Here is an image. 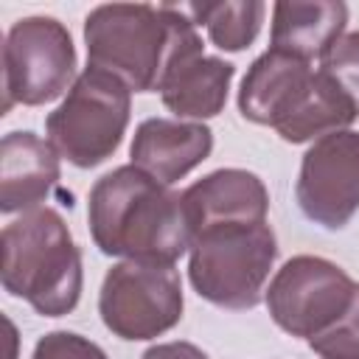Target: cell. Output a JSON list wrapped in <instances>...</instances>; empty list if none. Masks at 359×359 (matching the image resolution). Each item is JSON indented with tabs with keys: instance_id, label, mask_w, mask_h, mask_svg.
I'll use <instances>...</instances> for the list:
<instances>
[{
	"instance_id": "4",
	"label": "cell",
	"mask_w": 359,
	"mask_h": 359,
	"mask_svg": "<svg viewBox=\"0 0 359 359\" xmlns=\"http://www.w3.org/2000/svg\"><path fill=\"white\" fill-rule=\"evenodd\" d=\"M0 280L11 297L42 317H65L81 300V250L59 210L42 205L8 222L0 233Z\"/></svg>"
},
{
	"instance_id": "12",
	"label": "cell",
	"mask_w": 359,
	"mask_h": 359,
	"mask_svg": "<svg viewBox=\"0 0 359 359\" xmlns=\"http://www.w3.org/2000/svg\"><path fill=\"white\" fill-rule=\"evenodd\" d=\"M213 151V132L202 121L146 118L137 123L129 157L132 165L146 171L163 185H174L202 165Z\"/></svg>"
},
{
	"instance_id": "2",
	"label": "cell",
	"mask_w": 359,
	"mask_h": 359,
	"mask_svg": "<svg viewBox=\"0 0 359 359\" xmlns=\"http://www.w3.org/2000/svg\"><path fill=\"white\" fill-rule=\"evenodd\" d=\"M87 65L112 73L132 93H157L165 73L188 53L205 50L182 6L104 3L84 17Z\"/></svg>"
},
{
	"instance_id": "19",
	"label": "cell",
	"mask_w": 359,
	"mask_h": 359,
	"mask_svg": "<svg viewBox=\"0 0 359 359\" xmlns=\"http://www.w3.org/2000/svg\"><path fill=\"white\" fill-rule=\"evenodd\" d=\"M31 359H109L107 351L76 331H48L36 339Z\"/></svg>"
},
{
	"instance_id": "17",
	"label": "cell",
	"mask_w": 359,
	"mask_h": 359,
	"mask_svg": "<svg viewBox=\"0 0 359 359\" xmlns=\"http://www.w3.org/2000/svg\"><path fill=\"white\" fill-rule=\"evenodd\" d=\"M359 115V31L342 34L317 67Z\"/></svg>"
},
{
	"instance_id": "11",
	"label": "cell",
	"mask_w": 359,
	"mask_h": 359,
	"mask_svg": "<svg viewBox=\"0 0 359 359\" xmlns=\"http://www.w3.org/2000/svg\"><path fill=\"white\" fill-rule=\"evenodd\" d=\"M191 238L222 224H261L269 213L264 180L247 168H216L182 191Z\"/></svg>"
},
{
	"instance_id": "14",
	"label": "cell",
	"mask_w": 359,
	"mask_h": 359,
	"mask_svg": "<svg viewBox=\"0 0 359 359\" xmlns=\"http://www.w3.org/2000/svg\"><path fill=\"white\" fill-rule=\"evenodd\" d=\"M348 6L342 0H280L272 6L269 48L306 62H320L345 34Z\"/></svg>"
},
{
	"instance_id": "3",
	"label": "cell",
	"mask_w": 359,
	"mask_h": 359,
	"mask_svg": "<svg viewBox=\"0 0 359 359\" xmlns=\"http://www.w3.org/2000/svg\"><path fill=\"white\" fill-rule=\"evenodd\" d=\"M238 112L250 123L272 126L286 143H314L359 118L311 62L275 48L247 67L238 87Z\"/></svg>"
},
{
	"instance_id": "18",
	"label": "cell",
	"mask_w": 359,
	"mask_h": 359,
	"mask_svg": "<svg viewBox=\"0 0 359 359\" xmlns=\"http://www.w3.org/2000/svg\"><path fill=\"white\" fill-rule=\"evenodd\" d=\"M309 348L323 359H359V283L351 309L325 334L309 339Z\"/></svg>"
},
{
	"instance_id": "5",
	"label": "cell",
	"mask_w": 359,
	"mask_h": 359,
	"mask_svg": "<svg viewBox=\"0 0 359 359\" xmlns=\"http://www.w3.org/2000/svg\"><path fill=\"white\" fill-rule=\"evenodd\" d=\"M278 261L275 230L261 224H222L191 238L188 280L194 292L230 311L255 309L264 300Z\"/></svg>"
},
{
	"instance_id": "10",
	"label": "cell",
	"mask_w": 359,
	"mask_h": 359,
	"mask_svg": "<svg viewBox=\"0 0 359 359\" xmlns=\"http://www.w3.org/2000/svg\"><path fill=\"white\" fill-rule=\"evenodd\" d=\"M294 196L309 222L342 230L359 210V132L339 129L314 140L300 160Z\"/></svg>"
},
{
	"instance_id": "6",
	"label": "cell",
	"mask_w": 359,
	"mask_h": 359,
	"mask_svg": "<svg viewBox=\"0 0 359 359\" xmlns=\"http://www.w3.org/2000/svg\"><path fill=\"white\" fill-rule=\"evenodd\" d=\"M132 90L107 70L84 67L62 104L48 112V143L76 168L107 163L129 126Z\"/></svg>"
},
{
	"instance_id": "8",
	"label": "cell",
	"mask_w": 359,
	"mask_h": 359,
	"mask_svg": "<svg viewBox=\"0 0 359 359\" xmlns=\"http://www.w3.org/2000/svg\"><path fill=\"white\" fill-rule=\"evenodd\" d=\"M182 280L171 264L118 261L98 292L101 323L126 342L163 337L182 320Z\"/></svg>"
},
{
	"instance_id": "9",
	"label": "cell",
	"mask_w": 359,
	"mask_h": 359,
	"mask_svg": "<svg viewBox=\"0 0 359 359\" xmlns=\"http://www.w3.org/2000/svg\"><path fill=\"white\" fill-rule=\"evenodd\" d=\"M353 294L356 280L339 264L320 255H294L272 275L264 303L280 331L309 342L351 309Z\"/></svg>"
},
{
	"instance_id": "20",
	"label": "cell",
	"mask_w": 359,
	"mask_h": 359,
	"mask_svg": "<svg viewBox=\"0 0 359 359\" xmlns=\"http://www.w3.org/2000/svg\"><path fill=\"white\" fill-rule=\"evenodd\" d=\"M140 359H210V356L194 342L171 339V342H157V345L146 348Z\"/></svg>"
},
{
	"instance_id": "16",
	"label": "cell",
	"mask_w": 359,
	"mask_h": 359,
	"mask_svg": "<svg viewBox=\"0 0 359 359\" xmlns=\"http://www.w3.org/2000/svg\"><path fill=\"white\" fill-rule=\"evenodd\" d=\"M182 11L194 25H205L219 50L238 53L255 42L264 25L266 6L261 0H224V3H185Z\"/></svg>"
},
{
	"instance_id": "13",
	"label": "cell",
	"mask_w": 359,
	"mask_h": 359,
	"mask_svg": "<svg viewBox=\"0 0 359 359\" xmlns=\"http://www.w3.org/2000/svg\"><path fill=\"white\" fill-rule=\"evenodd\" d=\"M59 151L31 129H17L0 140V210L28 213L59 188Z\"/></svg>"
},
{
	"instance_id": "7",
	"label": "cell",
	"mask_w": 359,
	"mask_h": 359,
	"mask_svg": "<svg viewBox=\"0 0 359 359\" xmlns=\"http://www.w3.org/2000/svg\"><path fill=\"white\" fill-rule=\"evenodd\" d=\"M76 45L65 22L34 14L17 20L3 42V115L14 107H42L67 95L76 76Z\"/></svg>"
},
{
	"instance_id": "15",
	"label": "cell",
	"mask_w": 359,
	"mask_h": 359,
	"mask_svg": "<svg viewBox=\"0 0 359 359\" xmlns=\"http://www.w3.org/2000/svg\"><path fill=\"white\" fill-rule=\"evenodd\" d=\"M236 76V65L219 56H208L205 50L182 56L163 79L160 98L168 112L180 121H208L216 118L230 93V81Z\"/></svg>"
},
{
	"instance_id": "1",
	"label": "cell",
	"mask_w": 359,
	"mask_h": 359,
	"mask_svg": "<svg viewBox=\"0 0 359 359\" xmlns=\"http://www.w3.org/2000/svg\"><path fill=\"white\" fill-rule=\"evenodd\" d=\"M87 224L95 247L109 258L174 266L191 250L182 194L132 163L95 180L87 196Z\"/></svg>"
}]
</instances>
